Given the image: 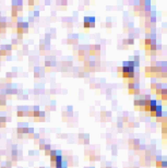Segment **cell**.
<instances>
[{
  "instance_id": "cell-8",
  "label": "cell",
  "mask_w": 167,
  "mask_h": 168,
  "mask_svg": "<svg viewBox=\"0 0 167 168\" xmlns=\"http://www.w3.org/2000/svg\"><path fill=\"white\" fill-rule=\"evenodd\" d=\"M117 72H119V73H122V68H121V67L117 68Z\"/></svg>"
},
{
  "instance_id": "cell-3",
  "label": "cell",
  "mask_w": 167,
  "mask_h": 168,
  "mask_svg": "<svg viewBox=\"0 0 167 168\" xmlns=\"http://www.w3.org/2000/svg\"><path fill=\"white\" fill-rule=\"evenodd\" d=\"M49 155H50V157H51V160L55 161L56 157H57V152H56V151H51L50 153H49Z\"/></svg>"
},
{
  "instance_id": "cell-4",
  "label": "cell",
  "mask_w": 167,
  "mask_h": 168,
  "mask_svg": "<svg viewBox=\"0 0 167 168\" xmlns=\"http://www.w3.org/2000/svg\"><path fill=\"white\" fill-rule=\"evenodd\" d=\"M156 113H163V106L162 105H158L156 106Z\"/></svg>"
},
{
  "instance_id": "cell-9",
  "label": "cell",
  "mask_w": 167,
  "mask_h": 168,
  "mask_svg": "<svg viewBox=\"0 0 167 168\" xmlns=\"http://www.w3.org/2000/svg\"><path fill=\"white\" fill-rule=\"evenodd\" d=\"M95 49H96V50H100V49H101V46H100V45H96V46H95Z\"/></svg>"
},
{
  "instance_id": "cell-6",
  "label": "cell",
  "mask_w": 167,
  "mask_h": 168,
  "mask_svg": "<svg viewBox=\"0 0 167 168\" xmlns=\"http://www.w3.org/2000/svg\"><path fill=\"white\" fill-rule=\"evenodd\" d=\"M150 117L151 118H156V111H151V113H150Z\"/></svg>"
},
{
  "instance_id": "cell-5",
  "label": "cell",
  "mask_w": 167,
  "mask_h": 168,
  "mask_svg": "<svg viewBox=\"0 0 167 168\" xmlns=\"http://www.w3.org/2000/svg\"><path fill=\"white\" fill-rule=\"evenodd\" d=\"M134 107H137V108H139V98H137V99H134Z\"/></svg>"
},
{
  "instance_id": "cell-7",
  "label": "cell",
  "mask_w": 167,
  "mask_h": 168,
  "mask_svg": "<svg viewBox=\"0 0 167 168\" xmlns=\"http://www.w3.org/2000/svg\"><path fill=\"white\" fill-rule=\"evenodd\" d=\"M133 43H134V40H133L132 37H131V38H129V39H128V45H132Z\"/></svg>"
},
{
  "instance_id": "cell-11",
  "label": "cell",
  "mask_w": 167,
  "mask_h": 168,
  "mask_svg": "<svg viewBox=\"0 0 167 168\" xmlns=\"http://www.w3.org/2000/svg\"><path fill=\"white\" fill-rule=\"evenodd\" d=\"M134 168H139V167H134Z\"/></svg>"
},
{
  "instance_id": "cell-2",
  "label": "cell",
  "mask_w": 167,
  "mask_h": 168,
  "mask_svg": "<svg viewBox=\"0 0 167 168\" xmlns=\"http://www.w3.org/2000/svg\"><path fill=\"white\" fill-rule=\"evenodd\" d=\"M148 104H150V107H155L157 106V99H151L150 102H148Z\"/></svg>"
},
{
  "instance_id": "cell-1",
  "label": "cell",
  "mask_w": 167,
  "mask_h": 168,
  "mask_svg": "<svg viewBox=\"0 0 167 168\" xmlns=\"http://www.w3.org/2000/svg\"><path fill=\"white\" fill-rule=\"evenodd\" d=\"M95 26V18L94 16H85L84 18V27H94Z\"/></svg>"
},
{
  "instance_id": "cell-10",
  "label": "cell",
  "mask_w": 167,
  "mask_h": 168,
  "mask_svg": "<svg viewBox=\"0 0 167 168\" xmlns=\"http://www.w3.org/2000/svg\"><path fill=\"white\" fill-rule=\"evenodd\" d=\"M106 168H111V167H110V166H107V167H106Z\"/></svg>"
}]
</instances>
